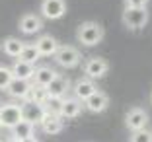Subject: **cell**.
<instances>
[{"label": "cell", "mask_w": 152, "mask_h": 142, "mask_svg": "<svg viewBox=\"0 0 152 142\" xmlns=\"http://www.w3.org/2000/svg\"><path fill=\"white\" fill-rule=\"evenodd\" d=\"M76 39L84 47H96L103 39V27L98 22H84L76 29Z\"/></svg>", "instance_id": "1"}, {"label": "cell", "mask_w": 152, "mask_h": 142, "mask_svg": "<svg viewBox=\"0 0 152 142\" xmlns=\"http://www.w3.org/2000/svg\"><path fill=\"white\" fill-rule=\"evenodd\" d=\"M58 66L63 68H74L82 62V53L72 45H58L57 53L53 55Z\"/></svg>", "instance_id": "2"}, {"label": "cell", "mask_w": 152, "mask_h": 142, "mask_svg": "<svg viewBox=\"0 0 152 142\" xmlns=\"http://www.w3.org/2000/svg\"><path fill=\"white\" fill-rule=\"evenodd\" d=\"M121 20L129 29H142L148 22V10L146 8H125Z\"/></svg>", "instance_id": "3"}, {"label": "cell", "mask_w": 152, "mask_h": 142, "mask_svg": "<svg viewBox=\"0 0 152 142\" xmlns=\"http://www.w3.org/2000/svg\"><path fill=\"white\" fill-rule=\"evenodd\" d=\"M20 121H23L22 105H18V103H4V105H0V123H2V127L12 129L14 125H18Z\"/></svg>", "instance_id": "4"}, {"label": "cell", "mask_w": 152, "mask_h": 142, "mask_svg": "<svg viewBox=\"0 0 152 142\" xmlns=\"http://www.w3.org/2000/svg\"><path fill=\"white\" fill-rule=\"evenodd\" d=\"M107 72H109V62L105 60V58H102V57L90 58V60H86V64H84V74H86V78H90V80H99V78H103Z\"/></svg>", "instance_id": "5"}, {"label": "cell", "mask_w": 152, "mask_h": 142, "mask_svg": "<svg viewBox=\"0 0 152 142\" xmlns=\"http://www.w3.org/2000/svg\"><path fill=\"white\" fill-rule=\"evenodd\" d=\"M125 125H127V129H129L131 133L140 130V129H146L148 113L144 111L142 107H131L129 111H127V115H125Z\"/></svg>", "instance_id": "6"}, {"label": "cell", "mask_w": 152, "mask_h": 142, "mask_svg": "<svg viewBox=\"0 0 152 142\" xmlns=\"http://www.w3.org/2000/svg\"><path fill=\"white\" fill-rule=\"evenodd\" d=\"M45 115H47V113H45L43 105H39V103L27 101V99L22 103V117H23V121L31 123L33 127H35V125H41V123H43Z\"/></svg>", "instance_id": "7"}, {"label": "cell", "mask_w": 152, "mask_h": 142, "mask_svg": "<svg viewBox=\"0 0 152 142\" xmlns=\"http://www.w3.org/2000/svg\"><path fill=\"white\" fill-rule=\"evenodd\" d=\"M41 12H43V18L47 20H58L66 14V2L64 0H43Z\"/></svg>", "instance_id": "8"}, {"label": "cell", "mask_w": 152, "mask_h": 142, "mask_svg": "<svg viewBox=\"0 0 152 142\" xmlns=\"http://www.w3.org/2000/svg\"><path fill=\"white\" fill-rule=\"evenodd\" d=\"M47 88V93H49V98H57V99H63L64 95L68 93L70 90V80H68L66 76H61L57 74L49 84L45 86Z\"/></svg>", "instance_id": "9"}, {"label": "cell", "mask_w": 152, "mask_h": 142, "mask_svg": "<svg viewBox=\"0 0 152 142\" xmlns=\"http://www.w3.org/2000/svg\"><path fill=\"white\" fill-rule=\"evenodd\" d=\"M84 109V103L80 99H76L74 95L72 98H63V103H61V113L58 115L63 119H76V117L82 113Z\"/></svg>", "instance_id": "10"}, {"label": "cell", "mask_w": 152, "mask_h": 142, "mask_svg": "<svg viewBox=\"0 0 152 142\" xmlns=\"http://www.w3.org/2000/svg\"><path fill=\"white\" fill-rule=\"evenodd\" d=\"M18 27L26 35H33V33H39L41 31L43 22H41V18L35 16V14H23L22 18H20V22H18Z\"/></svg>", "instance_id": "11"}, {"label": "cell", "mask_w": 152, "mask_h": 142, "mask_svg": "<svg viewBox=\"0 0 152 142\" xmlns=\"http://www.w3.org/2000/svg\"><path fill=\"white\" fill-rule=\"evenodd\" d=\"M107 105H109V98L103 92H99V90L96 93H92V95L84 101V107L90 113H102V111L107 109Z\"/></svg>", "instance_id": "12"}, {"label": "cell", "mask_w": 152, "mask_h": 142, "mask_svg": "<svg viewBox=\"0 0 152 142\" xmlns=\"http://www.w3.org/2000/svg\"><path fill=\"white\" fill-rule=\"evenodd\" d=\"M72 90H74V98L80 99V101L84 103L92 93L98 92V86L94 84V80H90V78H82V80H78L74 84V88H72Z\"/></svg>", "instance_id": "13"}, {"label": "cell", "mask_w": 152, "mask_h": 142, "mask_svg": "<svg viewBox=\"0 0 152 142\" xmlns=\"http://www.w3.org/2000/svg\"><path fill=\"white\" fill-rule=\"evenodd\" d=\"M29 88H31V82L29 80L12 78V82H10L8 88H6V92H8V95H12V98H16V99H26Z\"/></svg>", "instance_id": "14"}, {"label": "cell", "mask_w": 152, "mask_h": 142, "mask_svg": "<svg viewBox=\"0 0 152 142\" xmlns=\"http://www.w3.org/2000/svg\"><path fill=\"white\" fill-rule=\"evenodd\" d=\"M35 47L41 53V57H53L58 49V41L55 39L53 35H41L39 39L35 41Z\"/></svg>", "instance_id": "15"}, {"label": "cell", "mask_w": 152, "mask_h": 142, "mask_svg": "<svg viewBox=\"0 0 152 142\" xmlns=\"http://www.w3.org/2000/svg\"><path fill=\"white\" fill-rule=\"evenodd\" d=\"M12 70V76L14 78H20V80H33V74H35V68H33V64H27V62L23 60H16L14 62V66L10 68Z\"/></svg>", "instance_id": "16"}, {"label": "cell", "mask_w": 152, "mask_h": 142, "mask_svg": "<svg viewBox=\"0 0 152 142\" xmlns=\"http://www.w3.org/2000/svg\"><path fill=\"white\" fill-rule=\"evenodd\" d=\"M63 117L61 115H45L43 123H41V129L45 134H58L63 130Z\"/></svg>", "instance_id": "17"}, {"label": "cell", "mask_w": 152, "mask_h": 142, "mask_svg": "<svg viewBox=\"0 0 152 142\" xmlns=\"http://www.w3.org/2000/svg\"><path fill=\"white\" fill-rule=\"evenodd\" d=\"M10 133H12V138L18 142H23L27 136H31L33 134V125L27 123V121H20L18 125H14L12 129H10Z\"/></svg>", "instance_id": "18"}, {"label": "cell", "mask_w": 152, "mask_h": 142, "mask_svg": "<svg viewBox=\"0 0 152 142\" xmlns=\"http://www.w3.org/2000/svg\"><path fill=\"white\" fill-rule=\"evenodd\" d=\"M55 76H57V72L53 70L51 66H41V68H35V74H33V84L37 86H47L51 80H53Z\"/></svg>", "instance_id": "19"}, {"label": "cell", "mask_w": 152, "mask_h": 142, "mask_svg": "<svg viewBox=\"0 0 152 142\" xmlns=\"http://www.w3.org/2000/svg\"><path fill=\"white\" fill-rule=\"evenodd\" d=\"M23 41L18 39V37H8V39L4 41V45H2V49H4V53L8 55V57H16L18 58L20 55H22L23 51Z\"/></svg>", "instance_id": "20"}, {"label": "cell", "mask_w": 152, "mask_h": 142, "mask_svg": "<svg viewBox=\"0 0 152 142\" xmlns=\"http://www.w3.org/2000/svg\"><path fill=\"white\" fill-rule=\"evenodd\" d=\"M27 101H33V103H39V105H43L47 99H49V93H47V88H43V86H37V84H31V88H29V92H27Z\"/></svg>", "instance_id": "21"}, {"label": "cell", "mask_w": 152, "mask_h": 142, "mask_svg": "<svg viewBox=\"0 0 152 142\" xmlns=\"http://www.w3.org/2000/svg\"><path fill=\"white\" fill-rule=\"evenodd\" d=\"M18 58L23 60V62H27V64H35V62L41 58V53L37 51L35 43L33 45H23V51H22V55H20Z\"/></svg>", "instance_id": "22"}, {"label": "cell", "mask_w": 152, "mask_h": 142, "mask_svg": "<svg viewBox=\"0 0 152 142\" xmlns=\"http://www.w3.org/2000/svg\"><path fill=\"white\" fill-rule=\"evenodd\" d=\"M61 103H63V99H57V98H49L47 101L43 103V109L47 115H58L61 113Z\"/></svg>", "instance_id": "23"}, {"label": "cell", "mask_w": 152, "mask_h": 142, "mask_svg": "<svg viewBox=\"0 0 152 142\" xmlns=\"http://www.w3.org/2000/svg\"><path fill=\"white\" fill-rule=\"evenodd\" d=\"M129 142H152V130H150V129L134 130V133L131 134Z\"/></svg>", "instance_id": "24"}, {"label": "cell", "mask_w": 152, "mask_h": 142, "mask_svg": "<svg viewBox=\"0 0 152 142\" xmlns=\"http://www.w3.org/2000/svg\"><path fill=\"white\" fill-rule=\"evenodd\" d=\"M12 70H10L8 66H0V90H6L8 88V84L12 82Z\"/></svg>", "instance_id": "25"}, {"label": "cell", "mask_w": 152, "mask_h": 142, "mask_svg": "<svg viewBox=\"0 0 152 142\" xmlns=\"http://www.w3.org/2000/svg\"><path fill=\"white\" fill-rule=\"evenodd\" d=\"M125 8H146L148 0H123Z\"/></svg>", "instance_id": "26"}, {"label": "cell", "mask_w": 152, "mask_h": 142, "mask_svg": "<svg viewBox=\"0 0 152 142\" xmlns=\"http://www.w3.org/2000/svg\"><path fill=\"white\" fill-rule=\"evenodd\" d=\"M23 142H39V140H37V138H35V136H33V134H31V136H27V138H26V140H23Z\"/></svg>", "instance_id": "27"}, {"label": "cell", "mask_w": 152, "mask_h": 142, "mask_svg": "<svg viewBox=\"0 0 152 142\" xmlns=\"http://www.w3.org/2000/svg\"><path fill=\"white\" fill-rule=\"evenodd\" d=\"M6 142H18V140H14V138H10V140H6Z\"/></svg>", "instance_id": "28"}, {"label": "cell", "mask_w": 152, "mask_h": 142, "mask_svg": "<svg viewBox=\"0 0 152 142\" xmlns=\"http://www.w3.org/2000/svg\"><path fill=\"white\" fill-rule=\"evenodd\" d=\"M0 129H2V123H0Z\"/></svg>", "instance_id": "29"}, {"label": "cell", "mask_w": 152, "mask_h": 142, "mask_svg": "<svg viewBox=\"0 0 152 142\" xmlns=\"http://www.w3.org/2000/svg\"><path fill=\"white\" fill-rule=\"evenodd\" d=\"M0 142H4V140H2V138H0Z\"/></svg>", "instance_id": "30"}, {"label": "cell", "mask_w": 152, "mask_h": 142, "mask_svg": "<svg viewBox=\"0 0 152 142\" xmlns=\"http://www.w3.org/2000/svg\"><path fill=\"white\" fill-rule=\"evenodd\" d=\"M150 101H152V95H150Z\"/></svg>", "instance_id": "31"}]
</instances>
